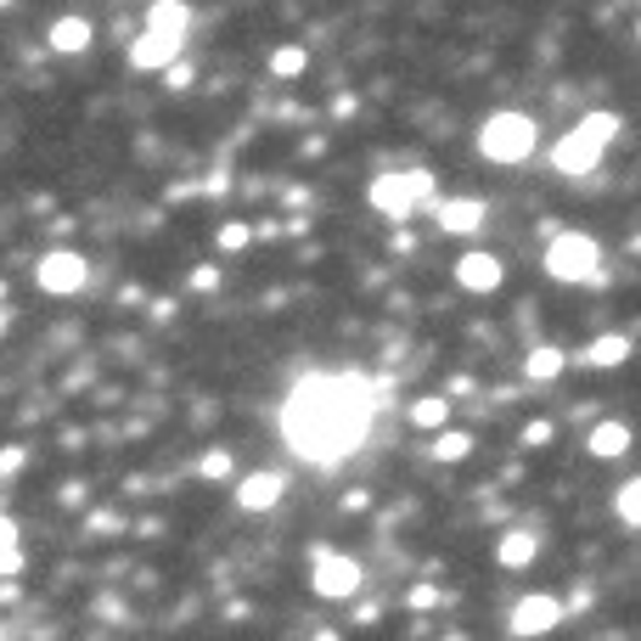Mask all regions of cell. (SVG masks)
<instances>
[{"mask_svg":"<svg viewBox=\"0 0 641 641\" xmlns=\"http://www.w3.org/2000/svg\"><path fill=\"white\" fill-rule=\"evenodd\" d=\"M371 417H378V389L360 371H310L282 399V439L298 461L337 467L366 445Z\"/></svg>","mask_w":641,"mask_h":641,"instance_id":"cell-1","label":"cell"},{"mask_svg":"<svg viewBox=\"0 0 641 641\" xmlns=\"http://www.w3.org/2000/svg\"><path fill=\"white\" fill-rule=\"evenodd\" d=\"M619 130H625L619 113H607V108H602V113H585L580 124H568V135H557V147H552V169H557V175H574V181L596 175Z\"/></svg>","mask_w":641,"mask_h":641,"instance_id":"cell-2","label":"cell"},{"mask_svg":"<svg viewBox=\"0 0 641 641\" xmlns=\"http://www.w3.org/2000/svg\"><path fill=\"white\" fill-rule=\"evenodd\" d=\"M534 147H540V124L529 119V113H513V108H501V113H490L484 124H479V158L484 163H529L534 158Z\"/></svg>","mask_w":641,"mask_h":641,"instance_id":"cell-3","label":"cell"},{"mask_svg":"<svg viewBox=\"0 0 641 641\" xmlns=\"http://www.w3.org/2000/svg\"><path fill=\"white\" fill-rule=\"evenodd\" d=\"M546 276L552 282H596V270H602V243L591 231H552V243H546Z\"/></svg>","mask_w":641,"mask_h":641,"instance_id":"cell-4","label":"cell"},{"mask_svg":"<svg viewBox=\"0 0 641 641\" xmlns=\"http://www.w3.org/2000/svg\"><path fill=\"white\" fill-rule=\"evenodd\" d=\"M366 202L378 214H389V220H411L422 202H433V175L428 169H394V175H378L371 181V192H366Z\"/></svg>","mask_w":641,"mask_h":641,"instance_id":"cell-5","label":"cell"},{"mask_svg":"<svg viewBox=\"0 0 641 641\" xmlns=\"http://www.w3.org/2000/svg\"><path fill=\"white\" fill-rule=\"evenodd\" d=\"M563 619H568V602H563V596H552V591H529V596L513 602V614H506V630L523 636V641H540V636L563 630Z\"/></svg>","mask_w":641,"mask_h":641,"instance_id":"cell-6","label":"cell"},{"mask_svg":"<svg viewBox=\"0 0 641 641\" xmlns=\"http://www.w3.org/2000/svg\"><path fill=\"white\" fill-rule=\"evenodd\" d=\"M34 282H40V293H51V298H74V293L90 287V259L74 254V248H51V254H40V264H34Z\"/></svg>","mask_w":641,"mask_h":641,"instance_id":"cell-7","label":"cell"},{"mask_svg":"<svg viewBox=\"0 0 641 641\" xmlns=\"http://www.w3.org/2000/svg\"><path fill=\"white\" fill-rule=\"evenodd\" d=\"M360 585H366V568H360L355 557H344V552H316V563H310V591H316V596L349 602V596H360Z\"/></svg>","mask_w":641,"mask_h":641,"instance_id":"cell-8","label":"cell"},{"mask_svg":"<svg viewBox=\"0 0 641 641\" xmlns=\"http://www.w3.org/2000/svg\"><path fill=\"white\" fill-rule=\"evenodd\" d=\"M451 276H456L461 293H495V287L506 282V264H501V254L472 248V254H461V259L451 264Z\"/></svg>","mask_w":641,"mask_h":641,"instance_id":"cell-9","label":"cell"},{"mask_svg":"<svg viewBox=\"0 0 641 641\" xmlns=\"http://www.w3.org/2000/svg\"><path fill=\"white\" fill-rule=\"evenodd\" d=\"M181 46L186 40H175V34L141 28V34H135V46H130V67H135V74H163L169 62H181Z\"/></svg>","mask_w":641,"mask_h":641,"instance_id":"cell-10","label":"cell"},{"mask_svg":"<svg viewBox=\"0 0 641 641\" xmlns=\"http://www.w3.org/2000/svg\"><path fill=\"white\" fill-rule=\"evenodd\" d=\"M636 355V337L630 332H602V337H591V344L574 355L568 366H591V371H614V366H625Z\"/></svg>","mask_w":641,"mask_h":641,"instance_id":"cell-11","label":"cell"},{"mask_svg":"<svg viewBox=\"0 0 641 641\" xmlns=\"http://www.w3.org/2000/svg\"><path fill=\"white\" fill-rule=\"evenodd\" d=\"M282 495H287L282 472H248V479H236V506H243V513H270Z\"/></svg>","mask_w":641,"mask_h":641,"instance_id":"cell-12","label":"cell"},{"mask_svg":"<svg viewBox=\"0 0 641 641\" xmlns=\"http://www.w3.org/2000/svg\"><path fill=\"white\" fill-rule=\"evenodd\" d=\"M484 220H490V202L484 197H451V202H439V231H451V236L484 231Z\"/></svg>","mask_w":641,"mask_h":641,"instance_id":"cell-13","label":"cell"},{"mask_svg":"<svg viewBox=\"0 0 641 641\" xmlns=\"http://www.w3.org/2000/svg\"><path fill=\"white\" fill-rule=\"evenodd\" d=\"M630 445H636V428L619 422V417H607V422H596V428L585 433V451H591L596 461H619Z\"/></svg>","mask_w":641,"mask_h":641,"instance_id":"cell-14","label":"cell"},{"mask_svg":"<svg viewBox=\"0 0 641 641\" xmlns=\"http://www.w3.org/2000/svg\"><path fill=\"white\" fill-rule=\"evenodd\" d=\"M90 40H96V28H90V17H57L51 28H46V46L57 51V57H79V51H90Z\"/></svg>","mask_w":641,"mask_h":641,"instance_id":"cell-15","label":"cell"},{"mask_svg":"<svg viewBox=\"0 0 641 641\" xmlns=\"http://www.w3.org/2000/svg\"><path fill=\"white\" fill-rule=\"evenodd\" d=\"M534 557H540V534H534V529H506V534L495 540V563H501L506 574H523Z\"/></svg>","mask_w":641,"mask_h":641,"instance_id":"cell-16","label":"cell"},{"mask_svg":"<svg viewBox=\"0 0 641 641\" xmlns=\"http://www.w3.org/2000/svg\"><path fill=\"white\" fill-rule=\"evenodd\" d=\"M147 28L186 40V34H192V7H186V0H152V7H147Z\"/></svg>","mask_w":641,"mask_h":641,"instance_id":"cell-17","label":"cell"},{"mask_svg":"<svg viewBox=\"0 0 641 641\" xmlns=\"http://www.w3.org/2000/svg\"><path fill=\"white\" fill-rule=\"evenodd\" d=\"M568 371V355L557 349V344H540V349H529V360H523V378L529 383H557Z\"/></svg>","mask_w":641,"mask_h":641,"instance_id":"cell-18","label":"cell"},{"mask_svg":"<svg viewBox=\"0 0 641 641\" xmlns=\"http://www.w3.org/2000/svg\"><path fill=\"white\" fill-rule=\"evenodd\" d=\"M405 417H411L422 433H439V428H451V399L445 394H422V399L405 405Z\"/></svg>","mask_w":641,"mask_h":641,"instance_id":"cell-19","label":"cell"},{"mask_svg":"<svg viewBox=\"0 0 641 641\" xmlns=\"http://www.w3.org/2000/svg\"><path fill=\"white\" fill-rule=\"evenodd\" d=\"M23 574V529L17 518L0 513V580H17Z\"/></svg>","mask_w":641,"mask_h":641,"instance_id":"cell-20","label":"cell"},{"mask_svg":"<svg viewBox=\"0 0 641 641\" xmlns=\"http://www.w3.org/2000/svg\"><path fill=\"white\" fill-rule=\"evenodd\" d=\"M304 67H310V51L304 46H276L270 51V79H304Z\"/></svg>","mask_w":641,"mask_h":641,"instance_id":"cell-21","label":"cell"},{"mask_svg":"<svg viewBox=\"0 0 641 641\" xmlns=\"http://www.w3.org/2000/svg\"><path fill=\"white\" fill-rule=\"evenodd\" d=\"M433 456H439V461H467V456H472V433L439 428V433H433Z\"/></svg>","mask_w":641,"mask_h":641,"instance_id":"cell-22","label":"cell"},{"mask_svg":"<svg viewBox=\"0 0 641 641\" xmlns=\"http://www.w3.org/2000/svg\"><path fill=\"white\" fill-rule=\"evenodd\" d=\"M214 248H220V254H243V248H254V225H248V220H225V225L214 231Z\"/></svg>","mask_w":641,"mask_h":641,"instance_id":"cell-23","label":"cell"},{"mask_svg":"<svg viewBox=\"0 0 641 641\" xmlns=\"http://www.w3.org/2000/svg\"><path fill=\"white\" fill-rule=\"evenodd\" d=\"M614 513H619V523H630V529H641V479H630V484H619V495H614Z\"/></svg>","mask_w":641,"mask_h":641,"instance_id":"cell-24","label":"cell"},{"mask_svg":"<svg viewBox=\"0 0 641 641\" xmlns=\"http://www.w3.org/2000/svg\"><path fill=\"white\" fill-rule=\"evenodd\" d=\"M197 472H202V479H214V484L231 479V451H209V456L197 461Z\"/></svg>","mask_w":641,"mask_h":641,"instance_id":"cell-25","label":"cell"},{"mask_svg":"<svg viewBox=\"0 0 641 641\" xmlns=\"http://www.w3.org/2000/svg\"><path fill=\"white\" fill-rule=\"evenodd\" d=\"M405 602H411L417 614H428V607H439V602H445V591H439V585H411V591H405Z\"/></svg>","mask_w":641,"mask_h":641,"instance_id":"cell-26","label":"cell"},{"mask_svg":"<svg viewBox=\"0 0 641 641\" xmlns=\"http://www.w3.org/2000/svg\"><path fill=\"white\" fill-rule=\"evenodd\" d=\"M28 467V451L23 445H12V451H0V484H7V479H17V472Z\"/></svg>","mask_w":641,"mask_h":641,"instance_id":"cell-27","label":"cell"},{"mask_svg":"<svg viewBox=\"0 0 641 641\" xmlns=\"http://www.w3.org/2000/svg\"><path fill=\"white\" fill-rule=\"evenodd\" d=\"M192 79H197L192 62H169V67H163V85H169V90H186Z\"/></svg>","mask_w":641,"mask_h":641,"instance_id":"cell-28","label":"cell"},{"mask_svg":"<svg viewBox=\"0 0 641 641\" xmlns=\"http://www.w3.org/2000/svg\"><path fill=\"white\" fill-rule=\"evenodd\" d=\"M540 445H552V422H546V417L523 428V451H540Z\"/></svg>","mask_w":641,"mask_h":641,"instance_id":"cell-29","label":"cell"},{"mask_svg":"<svg viewBox=\"0 0 641 641\" xmlns=\"http://www.w3.org/2000/svg\"><path fill=\"white\" fill-rule=\"evenodd\" d=\"M192 287H197V293H214V287H220V264H197V270H192Z\"/></svg>","mask_w":641,"mask_h":641,"instance_id":"cell-30","label":"cell"},{"mask_svg":"<svg viewBox=\"0 0 641 641\" xmlns=\"http://www.w3.org/2000/svg\"><path fill=\"white\" fill-rule=\"evenodd\" d=\"M7 326H12V316H7V304H0V337H7Z\"/></svg>","mask_w":641,"mask_h":641,"instance_id":"cell-31","label":"cell"},{"mask_svg":"<svg viewBox=\"0 0 641 641\" xmlns=\"http://www.w3.org/2000/svg\"><path fill=\"white\" fill-rule=\"evenodd\" d=\"M0 304H7V282H0Z\"/></svg>","mask_w":641,"mask_h":641,"instance_id":"cell-32","label":"cell"},{"mask_svg":"<svg viewBox=\"0 0 641 641\" xmlns=\"http://www.w3.org/2000/svg\"><path fill=\"white\" fill-rule=\"evenodd\" d=\"M316 641H337V636H316Z\"/></svg>","mask_w":641,"mask_h":641,"instance_id":"cell-33","label":"cell"},{"mask_svg":"<svg viewBox=\"0 0 641 641\" xmlns=\"http://www.w3.org/2000/svg\"><path fill=\"white\" fill-rule=\"evenodd\" d=\"M636 34H641V23H636Z\"/></svg>","mask_w":641,"mask_h":641,"instance_id":"cell-34","label":"cell"}]
</instances>
